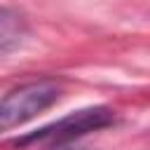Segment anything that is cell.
<instances>
[{
	"mask_svg": "<svg viewBox=\"0 0 150 150\" xmlns=\"http://www.w3.org/2000/svg\"><path fill=\"white\" fill-rule=\"evenodd\" d=\"M21 35V21L19 14H14L9 7H0V49L7 54L14 45H19Z\"/></svg>",
	"mask_w": 150,
	"mask_h": 150,
	"instance_id": "3957f363",
	"label": "cell"
},
{
	"mask_svg": "<svg viewBox=\"0 0 150 150\" xmlns=\"http://www.w3.org/2000/svg\"><path fill=\"white\" fill-rule=\"evenodd\" d=\"M49 150H91V148H82V145H70V143H61V145H54Z\"/></svg>",
	"mask_w": 150,
	"mask_h": 150,
	"instance_id": "277c9868",
	"label": "cell"
},
{
	"mask_svg": "<svg viewBox=\"0 0 150 150\" xmlns=\"http://www.w3.org/2000/svg\"><path fill=\"white\" fill-rule=\"evenodd\" d=\"M115 120V112L108 105H94V108H82L75 112H68L66 117L40 127L33 134H26L21 138L14 141V145H28V143H42V141H52L56 145L68 143L77 136H84L89 131H98L103 127H108Z\"/></svg>",
	"mask_w": 150,
	"mask_h": 150,
	"instance_id": "7a4b0ae2",
	"label": "cell"
},
{
	"mask_svg": "<svg viewBox=\"0 0 150 150\" xmlns=\"http://www.w3.org/2000/svg\"><path fill=\"white\" fill-rule=\"evenodd\" d=\"M59 96H61V87L52 80H38L12 89L0 103V129L9 131L12 127L33 120L35 115L54 105Z\"/></svg>",
	"mask_w": 150,
	"mask_h": 150,
	"instance_id": "6da1fadb",
	"label": "cell"
}]
</instances>
